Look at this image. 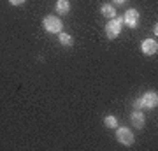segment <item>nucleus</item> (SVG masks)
<instances>
[{
  "label": "nucleus",
  "instance_id": "obj_6",
  "mask_svg": "<svg viewBox=\"0 0 158 151\" xmlns=\"http://www.w3.org/2000/svg\"><path fill=\"white\" fill-rule=\"evenodd\" d=\"M141 49H142V53L144 55H156L158 53V44H156V40L155 39H146L144 42H142V46H141Z\"/></svg>",
  "mask_w": 158,
  "mask_h": 151
},
{
  "label": "nucleus",
  "instance_id": "obj_3",
  "mask_svg": "<svg viewBox=\"0 0 158 151\" xmlns=\"http://www.w3.org/2000/svg\"><path fill=\"white\" fill-rule=\"evenodd\" d=\"M116 139L125 146H132L134 141H135V137L132 134V130L127 128V127H116Z\"/></svg>",
  "mask_w": 158,
  "mask_h": 151
},
{
  "label": "nucleus",
  "instance_id": "obj_14",
  "mask_svg": "<svg viewBox=\"0 0 158 151\" xmlns=\"http://www.w3.org/2000/svg\"><path fill=\"white\" fill-rule=\"evenodd\" d=\"M114 4H125V0H114Z\"/></svg>",
  "mask_w": 158,
  "mask_h": 151
},
{
  "label": "nucleus",
  "instance_id": "obj_9",
  "mask_svg": "<svg viewBox=\"0 0 158 151\" xmlns=\"http://www.w3.org/2000/svg\"><path fill=\"white\" fill-rule=\"evenodd\" d=\"M100 12L106 18H109V19L116 16V9L113 7V4H104V6H102V9H100Z\"/></svg>",
  "mask_w": 158,
  "mask_h": 151
},
{
  "label": "nucleus",
  "instance_id": "obj_13",
  "mask_svg": "<svg viewBox=\"0 0 158 151\" xmlns=\"http://www.w3.org/2000/svg\"><path fill=\"white\" fill-rule=\"evenodd\" d=\"M25 0H9V4H12V6H21Z\"/></svg>",
  "mask_w": 158,
  "mask_h": 151
},
{
  "label": "nucleus",
  "instance_id": "obj_12",
  "mask_svg": "<svg viewBox=\"0 0 158 151\" xmlns=\"http://www.w3.org/2000/svg\"><path fill=\"white\" fill-rule=\"evenodd\" d=\"M134 107H135V109H142V100L141 99H137V100L134 102Z\"/></svg>",
  "mask_w": 158,
  "mask_h": 151
},
{
  "label": "nucleus",
  "instance_id": "obj_4",
  "mask_svg": "<svg viewBox=\"0 0 158 151\" xmlns=\"http://www.w3.org/2000/svg\"><path fill=\"white\" fill-rule=\"evenodd\" d=\"M141 100H142V107H146V109H153V107H156V104H158L156 91H146V93L141 97Z\"/></svg>",
  "mask_w": 158,
  "mask_h": 151
},
{
  "label": "nucleus",
  "instance_id": "obj_10",
  "mask_svg": "<svg viewBox=\"0 0 158 151\" xmlns=\"http://www.w3.org/2000/svg\"><path fill=\"white\" fill-rule=\"evenodd\" d=\"M58 40H60V42H62L63 46H72L74 44V40H72V37H70V35L69 34H65V32H60V34H58Z\"/></svg>",
  "mask_w": 158,
  "mask_h": 151
},
{
  "label": "nucleus",
  "instance_id": "obj_11",
  "mask_svg": "<svg viewBox=\"0 0 158 151\" xmlns=\"http://www.w3.org/2000/svg\"><path fill=\"white\" fill-rule=\"evenodd\" d=\"M104 123H106V127H109V128H116V127H118V120L109 114V116L104 118Z\"/></svg>",
  "mask_w": 158,
  "mask_h": 151
},
{
  "label": "nucleus",
  "instance_id": "obj_1",
  "mask_svg": "<svg viewBox=\"0 0 158 151\" xmlns=\"http://www.w3.org/2000/svg\"><path fill=\"white\" fill-rule=\"evenodd\" d=\"M121 28H123V18H118L114 16L111 18L106 25V35H107V39H116L119 34H121Z\"/></svg>",
  "mask_w": 158,
  "mask_h": 151
},
{
  "label": "nucleus",
  "instance_id": "obj_8",
  "mask_svg": "<svg viewBox=\"0 0 158 151\" xmlns=\"http://www.w3.org/2000/svg\"><path fill=\"white\" fill-rule=\"evenodd\" d=\"M56 12L58 14H67L70 11V2L69 0H56Z\"/></svg>",
  "mask_w": 158,
  "mask_h": 151
},
{
  "label": "nucleus",
  "instance_id": "obj_2",
  "mask_svg": "<svg viewBox=\"0 0 158 151\" xmlns=\"http://www.w3.org/2000/svg\"><path fill=\"white\" fill-rule=\"evenodd\" d=\"M42 27H44V30L49 32V34H60L62 28H63V23L58 16L49 14V16H46L44 19H42Z\"/></svg>",
  "mask_w": 158,
  "mask_h": 151
},
{
  "label": "nucleus",
  "instance_id": "obj_7",
  "mask_svg": "<svg viewBox=\"0 0 158 151\" xmlns=\"http://www.w3.org/2000/svg\"><path fill=\"white\" fill-rule=\"evenodd\" d=\"M130 121H132V125L139 130L144 127V114L141 112V109H134V112L130 114Z\"/></svg>",
  "mask_w": 158,
  "mask_h": 151
},
{
  "label": "nucleus",
  "instance_id": "obj_5",
  "mask_svg": "<svg viewBox=\"0 0 158 151\" xmlns=\"http://www.w3.org/2000/svg\"><path fill=\"white\" fill-rule=\"evenodd\" d=\"M123 23H127V27L130 28H135L137 23H139V11L137 9H128L123 16Z\"/></svg>",
  "mask_w": 158,
  "mask_h": 151
}]
</instances>
